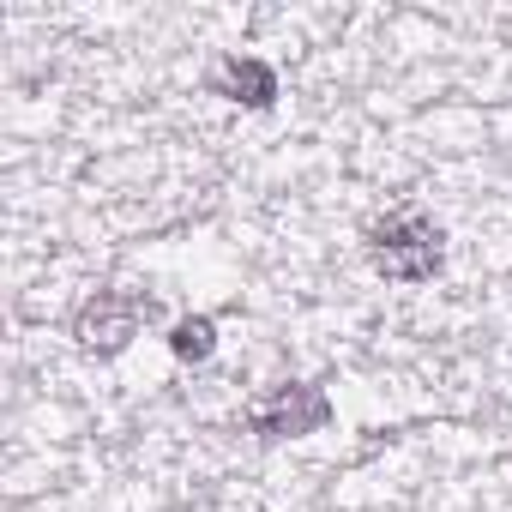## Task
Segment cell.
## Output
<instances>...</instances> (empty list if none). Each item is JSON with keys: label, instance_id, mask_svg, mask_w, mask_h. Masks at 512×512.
Here are the masks:
<instances>
[{"label": "cell", "instance_id": "obj_3", "mask_svg": "<svg viewBox=\"0 0 512 512\" xmlns=\"http://www.w3.org/2000/svg\"><path fill=\"white\" fill-rule=\"evenodd\" d=\"M139 320H145V302H139V296L97 290V302L79 308V344L97 350V356H115V350H127V338L139 332Z\"/></svg>", "mask_w": 512, "mask_h": 512}, {"label": "cell", "instance_id": "obj_1", "mask_svg": "<svg viewBox=\"0 0 512 512\" xmlns=\"http://www.w3.org/2000/svg\"><path fill=\"white\" fill-rule=\"evenodd\" d=\"M368 247H374V266L392 284H428L440 272V223H428L422 211L380 217L368 229Z\"/></svg>", "mask_w": 512, "mask_h": 512}, {"label": "cell", "instance_id": "obj_5", "mask_svg": "<svg viewBox=\"0 0 512 512\" xmlns=\"http://www.w3.org/2000/svg\"><path fill=\"white\" fill-rule=\"evenodd\" d=\"M169 350H175L181 362H205V356L217 350V326H211L205 314H193V320H175V332H169Z\"/></svg>", "mask_w": 512, "mask_h": 512}, {"label": "cell", "instance_id": "obj_2", "mask_svg": "<svg viewBox=\"0 0 512 512\" xmlns=\"http://www.w3.org/2000/svg\"><path fill=\"white\" fill-rule=\"evenodd\" d=\"M247 422H253V434H266V440H296V434H314V428L332 422V398L320 386H284V392L253 404Z\"/></svg>", "mask_w": 512, "mask_h": 512}, {"label": "cell", "instance_id": "obj_4", "mask_svg": "<svg viewBox=\"0 0 512 512\" xmlns=\"http://www.w3.org/2000/svg\"><path fill=\"white\" fill-rule=\"evenodd\" d=\"M217 85H223L235 103H247V109H266V103L278 97V73H272L266 61H253V55H235V61H223Z\"/></svg>", "mask_w": 512, "mask_h": 512}]
</instances>
